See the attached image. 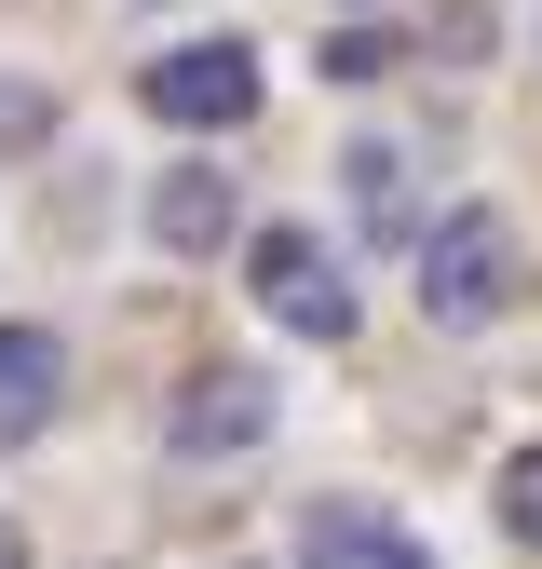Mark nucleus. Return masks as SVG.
<instances>
[{
    "label": "nucleus",
    "instance_id": "9",
    "mask_svg": "<svg viewBox=\"0 0 542 569\" xmlns=\"http://www.w3.org/2000/svg\"><path fill=\"white\" fill-rule=\"evenodd\" d=\"M502 529H515V542H542V448H515V461H502Z\"/></svg>",
    "mask_w": 542,
    "mask_h": 569
},
{
    "label": "nucleus",
    "instance_id": "12",
    "mask_svg": "<svg viewBox=\"0 0 542 569\" xmlns=\"http://www.w3.org/2000/svg\"><path fill=\"white\" fill-rule=\"evenodd\" d=\"M0 569H28V556H14V529H0Z\"/></svg>",
    "mask_w": 542,
    "mask_h": 569
},
{
    "label": "nucleus",
    "instance_id": "4",
    "mask_svg": "<svg viewBox=\"0 0 542 569\" xmlns=\"http://www.w3.org/2000/svg\"><path fill=\"white\" fill-rule=\"evenodd\" d=\"M299 569H434V542L380 502H299Z\"/></svg>",
    "mask_w": 542,
    "mask_h": 569
},
{
    "label": "nucleus",
    "instance_id": "7",
    "mask_svg": "<svg viewBox=\"0 0 542 569\" xmlns=\"http://www.w3.org/2000/svg\"><path fill=\"white\" fill-rule=\"evenodd\" d=\"M54 380H68V352L41 326H0V448H28L41 420H54Z\"/></svg>",
    "mask_w": 542,
    "mask_h": 569
},
{
    "label": "nucleus",
    "instance_id": "10",
    "mask_svg": "<svg viewBox=\"0 0 542 569\" xmlns=\"http://www.w3.org/2000/svg\"><path fill=\"white\" fill-rule=\"evenodd\" d=\"M41 136H54V96L41 82H0V150H41Z\"/></svg>",
    "mask_w": 542,
    "mask_h": 569
},
{
    "label": "nucleus",
    "instance_id": "2",
    "mask_svg": "<svg viewBox=\"0 0 542 569\" xmlns=\"http://www.w3.org/2000/svg\"><path fill=\"white\" fill-rule=\"evenodd\" d=\"M136 96H150L163 122H190V136H231V122L258 109V54H244V41H177Z\"/></svg>",
    "mask_w": 542,
    "mask_h": 569
},
{
    "label": "nucleus",
    "instance_id": "1",
    "mask_svg": "<svg viewBox=\"0 0 542 569\" xmlns=\"http://www.w3.org/2000/svg\"><path fill=\"white\" fill-rule=\"evenodd\" d=\"M515 284H529V244H515V218H448V231H421V312L434 326H502L515 312Z\"/></svg>",
    "mask_w": 542,
    "mask_h": 569
},
{
    "label": "nucleus",
    "instance_id": "11",
    "mask_svg": "<svg viewBox=\"0 0 542 569\" xmlns=\"http://www.w3.org/2000/svg\"><path fill=\"white\" fill-rule=\"evenodd\" d=\"M380 68H393L380 28H339V41H325V82H380Z\"/></svg>",
    "mask_w": 542,
    "mask_h": 569
},
{
    "label": "nucleus",
    "instance_id": "6",
    "mask_svg": "<svg viewBox=\"0 0 542 569\" xmlns=\"http://www.w3.org/2000/svg\"><path fill=\"white\" fill-rule=\"evenodd\" d=\"M231 218H244V203H231V177H218V163H177V177L150 190V231H163L177 258H218V244H231Z\"/></svg>",
    "mask_w": 542,
    "mask_h": 569
},
{
    "label": "nucleus",
    "instance_id": "3",
    "mask_svg": "<svg viewBox=\"0 0 542 569\" xmlns=\"http://www.w3.org/2000/svg\"><path fill=\"white\" fill-rule=\"evenodd\" d=\"M258 299H271V326H299V339H353V284H339V258L312 231H258Z\"/></svg>",
    "mask_w": 542,
    "mask_h": 569
},
{
    "label": "nucleus",
    "instance_id": "8",
    "mask_svg": "<svg viewBox=\"0 0 542 569\" xmlns=\"http://www.w3.org/2000/svg\"><path fill=\"white\" fill-rule=\"evenodd\" d=\"M339 177H353V218H367V231H406V150H380V136H367Z\"/></svg>",
    "mask_w": 542,
    "mask_h": 569
},
{
    "label": "nucleus",
    "instance_id": "5",
    "mask_svg": "<svg viewBox=\"0 0 542 569\" xmlns=\"http://www.w3.org/2000/svg\"><path fill=\"white\" fill-rule=\"evenodd\" d=\"M258 435H271V380H258V367H203V380L177 393V448H190V461L258 448Z\"/></svg>",
    "mask_w": 542,
    "mask_h": 569
}]
</instances>
